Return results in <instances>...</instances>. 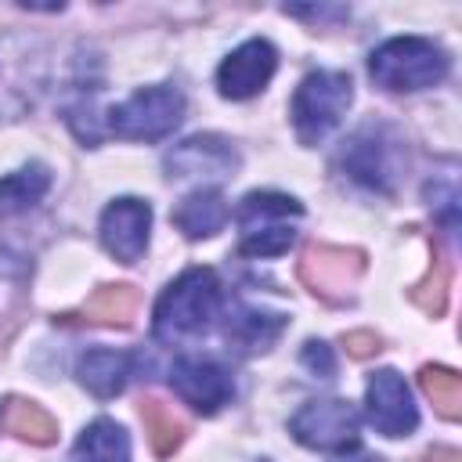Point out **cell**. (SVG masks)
I'll return each mask as SVG.
<instances>
[{"mask_svg":"<svg viewBox=\"0 0 462 462\" xmlns=\"http://www.w3.org/2000/svg\"><path fill=\"white\" fill-rule=\"evenodd\" d=\"M224 307L220 278L209 267H188L177 282H170L155 303V336L162 343H177L199 336L213 325Z\"/></svg>","mask_w":462,"mask_h":462,"instance_id":"6da1fadb","label":"cell"},{"mask_svg":"<svg viewBox=\"0 0 462 462\" xmlns=\"http://www.w3.org/2000/svg\"><path fill=\"white\" fill-rule=\"evenodd\" d=\"M303 217V206L292 195L282 191H249L235 213L238 220V253L242 256H282L296 238V220Z\"/></svg>","mask_w":462,"mask_h":462,"instance_id":"7a4b0ae2","label":"cell"},{"mask_svg":"<svg viewBox=\"0 0 462 462\" xmlns=\"http://www.w3.org/2000/svg\"><path fill=\"white\" fill-rule=\"evenodd\" d=\"M368 72L379 87L397 90V94H411V90L437 87L448 76V54L433 40L397 36V40H386L383 47L372 51Z\"/></svg>","mask_w":462,"mask_h":462,"instance_id":"3957f363","label":"cell"},{"mask_svg":"<svg viewBox=\"0 0 462 462\" xmlns=\"http://www.w3.org/2000/svg\"><path fill=\"white\" fill-rule=\"evenodd\" d=\"M354 101V83L346 72L318 69L303 76V83L292 94V126L303 144H321L343 119L346 105Z\"/></svg>","mask_w":462,"mask_h":462,"instance_id":"277c9868","label":"cell"},{"mask_svg":"<svg viewBox=\"0 0 462 462\" xmlns=\"http://www.w3.org/2000/svg\"><path fill=\"white\" fill-rule=\"evenodd\" d=\"M339 166L354 184L390 195L404 166V144L390 126L368 123L346 137V144L339 148Z\"/></svg>","mask_w":462,"mask_h":462,"instance_id":"5b68a950","label":"cell"},{"mask_svg":"<svg viewBox=\"0 0 462 462\" xmlns=\"http://www.w3.org/2000/svg\"><path fill=\"white\" fill-rule=\"evenodd\" d=\"M184 119V94L177 87H144L123 105L108 108V130L126 141H159Z\"/></svg>","mask_w":462,"mask_h":462,"instance_id":"8992f818","label":"cell"},{"mask_svg":"<svg viewBox=\"0 0 462 462\" xmlns=\"http://www.w3.org/2000/svg\"><path fill=\"white\" fill-rule=\"evenodd\" d=\"M368 260L361 249H346V245H325V242H310L300 256V282L325 303H343L350 300L354 285L361 282Z\"/></svg>","mask_w":462,"mask_h":462,"instance_id":"52a82bcc","label":"cell"},{"mask_svg":"<svg viewBox=\"0 0 462 462\" xmlns=\"http://www.w3.org/2000/svg\"><path fill=\"white\" fill-rule=\"evenodd\" d=\"M289 433L314 451H354L357 448V411L350 401L321 397L307 401L292 419Z\"/></svg>","mask_w":462,"mask_h":462,"instance_id":"ba28073f","label":"cell"},{"mask_svg":"<svg viewBox=\"0 0 462 462\" xmlns=\"http://www.w3.org/2000/svg\"><path fill=\"white\" fill-rule=\"evenodd\" d=\"M365 408H368V422L383 437H408L419 426V408L411 401V390L404 375H397L393 368L372 372L365 390Z\"/></svg>","mask_w":462,"mask_h":462,"instance_id":"9c48e42d","label":"cell"},{"mask_svg":"<svg viewBox=\"0 0 462 462\" xmlns=\"http://www.w3.org/2000/svg\"><path fill=\"white\" fill-rule=\"evenodd\" d=\"M148 231H152V206L144 199H116L101 213V245L108 256L119 263H137L148 249Z\"/></svg>","mask_w":462,"mask_h":462,"instance_id":"30bf717a","label":"cell"},{"mask_svg":"<svg viewBox=\"0 0 462 462\" xmlns=\"http://www.w3.org/2000/svg\"><path fill=\"white\" fill-rule=\"evenodd\" d=\"M278 69V51L267 43V40H245L242 47H235L220 69H217V87L224 97L231 101H245V97H256L271 76Z\"/></svg>","mask_w":462,"mask_h":462,"instance_id":"8fae6325","label":"cell"},{"mask_svg":"<svg viewBox=\"0 0 462 462\" xmlns=\"http://www.w3.org/2000/svg\"><path fill=\"white\" fill-rule=\"evenodd\" d=\"M170 383H173L177 397L184 404H191L195 411H202V415L220 411L235 393V383H231L227 368L209 361V357H177L173 368H170Z\"/></svg>","mask_w":462,"mask_h":462,"instance_id":"7c38bea8","label":"cell"},{"mask_svg":"<svg viewBox=\"0 0 462 462\" xmlns=\"http://www.w3.org/2000/svg\"><path fill=\"white\" fill-rule=\"evenodd\" d=\"M170 177H202V180H224L238 170V152L217 137V134H195L180 141L173 152H166Z\"/></svg>","mask_w":462,"mask_h":462,"instance_id":"4fadbf2b","label":"cell"},{"mask_svg":"<svg viewBox=\"0 0 462 462\" xmlns=\"http://www.w3.org/2000/svg\"><path fill=\"white\" fill-rule=\"evenodd\" d=\"M137 307H141V292L134 285H126V282H116V285H101L97 292H90L76 310L58 314V321H65V325H119V328H126L137 318Z\"/></svg>","mask_w":462,"mask_h":462,"instance_id":"5bb4252c","label":"cell"},{"mask_svg":"<svg viewBox=\"0 0 462 462\" xmlns=\"http://www.w3.org/2000/svg\"><path fill=\"white\" fill-rule=\"evenodd\" d=\"M289 318L278 310H263V307H235L227 318V343L238 354H263L274 346V339L285 332Z\"/></svg>","mask_w":462,"mask_h":462,"instance_id":"9a60e30c","label":"cell"},{"mask_svg":"<svg viewBox=\"0 0 462 462\" xmlns=\"http://www.w3.org/2000/svg\"><path fill=\"white\" fill-rule=\"evenodd\" d=\"M76 375H79V383H83L94 397L108 401V397L123 393V386L130 383V375H134V357L123 354V350L97 346V350H87V354L79 357Z\"/></svg>","mask_w":462,"mask_h":462,"instance_id":"2e32d148","label":"cell"},{"mask_svg":"<svg viewBox=\"0 0 462 462\" xmlns=\"http://www.w3.org/2000/svg\"><path fill=\"white\" fill-rule=\"evenodd\" d=\"M170 220H173L188 238H213V235L227 224V202H224L220 191L199 188V191L184 195V199L173 206Z\"/></svg>","mask_w":462,"mask_h":462,"instance_id":"e0dca14e","label":"cell"},{"mask_svg":"<svg viewBox=\"0 0 462 462\" xmlns=\"http://www.w3.org/2000/svg\"><path fill=\"white\" fill-rule=\"evenodd\" d=\"M0 430L18 437V440H29V444H54L58 440V422L47 408H40L36 401L29 397H4L0 401Z\"/></svg>","mask_w":462,"mask_h":462,"instance_id":"ac0fdd59","label":"cell"},{"mask_svg":"<svg viewBox=\"0 0 462 462\" xmlns=\"http://www.w3.org/2000/svg\"><path fill=\"white\" fill-rule=\"evenodd\" d=\"M141 422H144V433H148V444H152L155 458H170L188 437V422L162 397H144L141 401Z\"/></svg>","mask_w":462,"mask_h":462,"instance_id":"d6986e66","label":"cell"},{"mask_svg":"<svg viewBox=\"0 0 462 462\" xmlns=\"http://www.w3.org/2000/svg\"><path fill=\"white\" fill-rule=\"evenodd\" d=\"M76 462H130V437L116 419H94L76 448H72Z\"/></svg>","mask_w":462,"mask_h":462,"instance_id":"ffe728a7","label":"cell"},{"mask_svg":"<svg viewBox=\"0 0 462 462\" xmlns=\"http://www.w3.org/2000/svg\"><path fill=\"white\" fill-rule=\"evenodd\" d=\"M47 188H51V170L43 162H29V166L0 177V209H7V213L29 209L47 195Z\"/></svg>","mask_w":462,"mask_h":462,"instance_id":"44dd1931","label":"cell"},{"mask_svg":"<svg viewBox=\"0 0 462 462\" xmlns=\"http://www.w3.org/2000/svg\"><path fill=\"white\" fill-rule=\"evenodd\" d=\"M419 386L422 393L433 401V411L448 422H458L462 419V379L455 368H444V365H426L419 372Z\"/></svg>","mask_w":462,"mask_h":462,"instance_id":"7402d4cb","label":"cell"},{"mask_svg":"<svg viewBox=\"0 0 462 462\" xmlns=\"http://www.w3.org/2000/svg\"><path fill=\"white\" fill-rule=\"evenodd\" d=\"M448 285H451V263L444 260L440 245L433 242V263H430L426 278L411 285V292H408V296H411V303H415L422 314L440 318V314H444V307H448Z\"/></svg>","mask_w":462,"mask_h":462,"instance_id":"603a6c76","label":"cell"},{"mask_svg":"<svg viewBox=\"0 0 462 462\" xmlns=\"http://www.w3.org/2000/svg\"><path fill=\"white\" fill-rule=\"evenodd\" d=\"M32 101L29 83H25V61L22 54H4L0 51V116H11Z\"/></svg>","mask_w":462,"mask_h":462,"instance_id":"cb8c5ba5","label":"cell"},{"mask_svg":"<svg viewBox=\"0 0 462 462\" xmlns=\"http://www.w3.org/2000/svg\"><path fill=\"white\" fill-rule=\"evenodd\" d=\"M300 361L314 372V375H321V379H328L332 372H336V361H332V350L325 346V343H318V339H310V343H303V354H300Z\"/></svg>","mask_w":462,"mask_h":462,"instance_id":"d4e9b609","label":"cell"},{"mask_svg":"<svg viewBox=\"0 0 462 462\" xmlns=\"http://www.w3.org/2000/svg\"><path fill=\"white\" fill-rule=\"evenodd\" d=\"M343 346H346V354L350 357H372V354H379L383 350V339L375 336V332H368V328H361V332H346L343 336Z\"/></svg>","mask_w":462,"mask_h":462,"instance_id":"484cf974","label":"cell"},{"mask_svg":"<svg viewBox=\"0 0 462 462\" xmlns=\"http://www.w3.org/2000/svg\"><path fill=\"white\" fill-rule=\"evenodd\" d=\"M426 462H462V455H458V448H444V444H437V448L426 451Z\"/></svg>","mask_w":462,"mask_h":462,"instance_id":"4316f807","label":"cell"},{"mask_svg":"<svg viewBox=\"0 0 462 462\" xmlns=\"http://www.w3.org/2000/svg\"><path fill=\"white\" fill-rule=\"evenodd\" d=\"M332 462H383V458L379 455H368V451H354V455H339Z\"/></svg>","mask_w":462,"mask_h":462,"instance_id":"83f0119b","label":"cell"}]
</instances>
